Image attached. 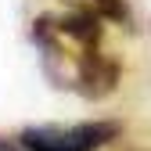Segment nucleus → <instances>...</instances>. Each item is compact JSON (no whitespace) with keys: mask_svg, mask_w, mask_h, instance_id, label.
Masks as SVG:
<instances>
[{"mask_svg":"<svg viewBox=\"0 0 151 151\" xmlns=\"http://www.w3.org/2000/svg\"><path fill=\"white\" fill-rule=\"evenodd\" d=\"M29 36L40 54V68L54 90L79 93L86 101H101L115 93L122 79V65L104 47L101 18L76 14V11L36 14Z\"/></svg>","mask_w":151,"mask_h":151,"instance_id":"obj_1","label":"nucleus"},{"mask_svg":"<svg viewBox=\"0 0 151 151\" xmlns=\"http://www.w3.org/2000/svg\"><path fill=\"white\" fill-rule=\"evenodd\" d=\"M119 122L111 119H90V122H68V126H29L22 129L25 151H101L119 137Z\"/></svg>","mask_w":151,"mask_h":151,"instance_id":"obj_2","label":"nucleus"},{"mask_svg":"<svg viewBox=\"0 0 151 151\" xmlns=\"http://www.w3.org/2000/svg\"><path fill=\"white\" fill-rule=\"evenodd\" d=\"M61 11H76V14H93L108 25H126L129 22V4L126 0H58Z\"/></svg>","mask_w":151,"mask_h":151,"instance_id":"obj_3","label":"nucleus"},{"mask_svg":"<svg viewBox=\"0 0 151 151\" xmlns=\"http://www.w3.org/2000/svg\"><path fill=\"white\" fill-rule=\"evenodd\" d=\"M0 151H25V147H14V144H7V140H0Z\"/></svg>","mask_w":151,"mask_h":151,"instance_id":"obj_4","label":"nucleus"}]
</instances>
